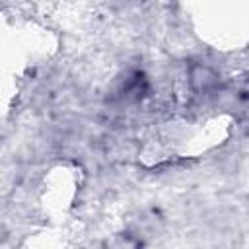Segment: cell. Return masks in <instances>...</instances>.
I'll return each instance as SVG.
<instances>
[{"label":"cell","mask_w":249,"mask_h":249,"mask_svg":"<svg viewBox=\"0 0 249 249\" xmlns=\"http://www.w3.org/2000/svg\"><path fill=\"white\" fill-rule=\"evenodd\" d=\"M191 84L198 91H212L218 86V76L208 66H193L191 68Z\"/></svg>","instance_id":"obj_1"}]
</instances>
